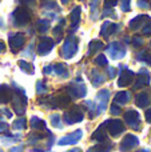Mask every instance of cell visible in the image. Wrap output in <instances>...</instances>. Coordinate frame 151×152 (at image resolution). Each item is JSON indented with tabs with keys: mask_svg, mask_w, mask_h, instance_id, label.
<instances>
[{
	"mask_svg": "<svg viewBox=\"0 0 151 152\" xmlns=\"http://www.w3.org/2000/svg\"><path fill=\"white\" fill-rule=\"evenodd\" d=\"M19 66H20V68L23 69V71H26L27 74H31V72L34 71V67H32V64L31 63H27V61H24V60L19 61Z\"/></svg>",
	"mask_w": 151,
	"mask_h": 152,
	"instance_id": "603a6c76",
	"label": "cell"
},
{
	"mask_svg": "<svg viewBox=\"0 0 151 152\" xmlns=\"http://www.w3.org/2000/svg\"><path fill=\"white\" fill-rule=\"evenodd\" d=\"M11 100V92L7 86H0V103H8Z\"/></svg>",
	"mask_w": 151,
	"mask_h": 152,
	"instance_id": "5bb4252c",
	"label": "cell"
},
{
	"mask_svg": "<svg viewBox=\"0 0 151 152\" xmlns=\"http://www.w3.org/2000/svg\"><path fill=\"white\" fill-rule=\"evenodd\" d=\"M4 50H5V45H4V43L0 40V52H4Z\"/></svg>",
	"mask_w": 151,
	"mask_h": 152,
	"instance_id": "f35d334b",
	"label": "cell"
},
{
	"mask_svg": "<svg viewBox=\"0 0 151 152\" xmlns=\"http://www.w3.org/2000/svg\"><path fill=\"white\" fill-rule=\"evenodd\" d=\"M91 80H92V83L95 84V86H99V84H102L104 81V76H102L100 74H96V71L94 69L92 71V75H91Z\"/></svg>",
	"mask_w": 151,
	"mask_h": 152,
	"instance_id": "7402d4cb",
	"label": "cell"
},
{
	"mask_svg": "<svg viewBox=\"0 0 151 152\" xmlns=\"http://www.w3.org/2000/svg\"><path fill=\"white\" fill-rule=\"evenodd\" d=\"M20 3L24 5H32L35 4V0H20Z\"/></svg>",
	"mask_w": 151,
	"mask_h": 152,
	"instance_id": "836d02e7",
	"label": "cell"
},
{
	"mask_svg": "<svg viewBox=\"0 0 151 152\" xmlns=\"http://www.w3.org/2000/svg\"><path fill=\"white\" fill-rule=\"evenodd\" d=\"M108 97H110V91L108 89H100L96 96V111L98 113L103 112L107 107V102H108Z\"/></svg>",
	"mask_w": 151,
	"mask_h": 152,
	"instance_id": "3957f363",
	"label": "cell"
},
{
	"mask_svg": "<svg viewBox=\"0 0 151 152\" xmlns=\"http://www.w3.org/2000/svg\"><path fill=\"white\" fill-rule=\"evenodd\" d=\"M106 124L108 126V132L112 136H117L120 132L125 131V127H123L122 121L119 120H110V121H106Z\"/></svg>",
	"mask_w": 151,
	"mask_h": 152,
	"instance_id": "30bf717a",
	"label": "cell"
},
{
	"mask_svg": "<svg viewBox=\"0 0 151 152\" xmlns=\"http://www.w3.org/2000/svg\"><path fill=\"white\" fill-rule=\"evenodd\" d=\"M119 112H120V108L118 107L117 104H114V105H112V107H111V113H114V115H118V113H119Z\"/></svg>",
	"mask_w": 151,
	"mask_h": 152,
	"instance_id": "4dcf8cb0",
	"label": "cell"
},
{
	"mask_svg": "<svg viewBox=\"0 0 151 152\" xmlns=\"http://www.w3.org/2000/svg\"><path fill=\"white\" fill-rule=\"evenodd\" d=\"M12 127L15 129H23V128H26V120H24L23 118L18 119V120H16L15 123L12 124Z\"/></svg>",
	"mask_w": 151,
	"mask_h": 152,
	"instance_id": "d4e9b609",
	"label": "cell"
},
{
	"mask_svg": "<svg viewBox=\"0 0 151 152\" xmlns=\"http://www.w3.org/2000/svg\"><path fill=\"white\" fill-rule=\"evenodd\" d=\"M51 23L50 20H45V19H40V20H37L36 23V29L39 32H45L48 28H50Z\"/></svg>",
	"mask_w": 151,
	"mask_h": 152,
	"instance_id": "ac0fdd59",
	"label": "cell"
},
{
	"mask_svg": "<svg viewBox=\"0 0 151 152\" xmlns=\"http://www.w3.org/2000/svg\"><path fill=\"white\" fill-rule=\"evenodd\" d=\"M45 91H47L45 86H43L42 81H39V83H37V92H39V94H44Z\"/></svg>",
	"mask_w": 151,
	"mask_h": 152,
	"instance_id": "f1b7e54d",
	"label": "cell"
},
{
	"mask_svg": "<svg viewBox=\"0 0 151 152\" xmlns=\"http://www.w3.org/2000/svg\"><path fill=\"white\" fill-rule=\"evenodd\" d=\"M1 112H3V113H5V115H7V118H12V113H11L8 110H3Z\"/></svg>",
	"mask_w": 151,
	"mask_h": 152,
	"instance_id": "74e56055",
	"label": "cell"
},
{
	"mask_svg": "<svg viewBox=\"0 0 151 152\" xmlns=\"http://www.w3.org/2000/svg\"><path fill=\"white\" fill-rule=\"evenodd\" d=\"M125 47H123L120 43H111L108 45V53L112 59L118 60V59H122L125 56Z\"/></svg>",
	"mask_w": 151,
	"mask_h": 152,
	"instance_id": "8992f818",
	"label": "cell"
},
{
	"mask_svg": "<svg viewBox=\"0 0 151 152\" xmlns=\"http://www.w3.org/2000/svg\"><path fill=\"white\" fill-rule=\"evenodd\" d=\"M131 79H133V72L131 71H122L119 75V80H118V86L125 87L127 84H130Z\"/></svg>",
	"mask_w": 151,
	"mask_h": 152,
	"instance_id": "7c38bea8",
	"label": "cell"
},
{
	"mask_svg": "<svg viewBox=\"0 0 151 152\" xmlns=\"http://www.w3.org/2000/svg\"><path fill=\"white\" fill-rule=\"evenodd\" d=\"M136 143H138V140L135 139V136H131V135H128V136H126L125 139H123L122 144H120V150L126 151L128 147H134Z\"/></svg>",
	"mask_w": 151,
	"mask_h": 152,
	"instance_id": "4fadbf2b",
	"label": "cell"
},
{
	"mask_svg": "<svg viewBox=\"0 0 151 152\" xmlns=\"http://www.w3.org/2000/svg\"><path fill=\"white\" fill-rule=\"evenodd\" d=\"M122 11H130V0H120Z\"/></svg>",
	"mask_w": 151,
	"mask_h": 152,
	"instance_id": "83f0119b",
	"label": "cell"
},
{
	"mask_svg": "<svg viewBox=\"0 0 151 152\" xmlns=\"http://www.w3.org/2000/svg\"><path fill=\"white\" fill-rule=\"evenodd\" d=\"M119 28V26L118 24H115V23H111V21H106V23L102 26V31H100V35L103 37H108L110 35H112L117 29Z\"/></svg>",
	"mask_w": 151,
	"mask_h": 152,
	"instance_id": "8fae6325",
	"label": "cell"
},
{
	"mask_svg": "<svg viewBox=\"0 0 151 152\" xmlns=\"http://www.w3.org/2000/svg\"><path fill=\"white\" fill-rule=\"evenodd\" d=\"M31 123H32V128H35V129H44L45 128V123L42 119L36 118V116H34V118L31 119Z\"/></svg>",
	"mask_w": 151,
	"mask_h": 152,
	"instance_id": "d6986e66",
	"label": "cell"
},
{
	"mask_svg": "<svg viewBox=\"0 0 151 152\" xmlns=\"http://www.w3.org/2000/svg\"><path fill=\"white\" fill-rule=\"evenodd\" d=\"M63 23H64V21L62 20L60 23H59V26H56L55 28H54V36H55V43L60 42V40L63 39V35H64V32H63V28H62V26H63Z\"/></svg>",
	"mask_w": 151,
	"mask_h": 152,
	"instance_id": "e0dca14e",
	"label": "cell"
},
{
	"mask_svg": "<svg viewBox=\"0 0 151 152\" xmlns=\"http://www.w3.org/2000/svg\"><path fill=\"white\" fill-rule=\"evenodd\" d=\"M146 95H141V96H138V104L139 105H144V104H146Z\"/></svg>",
	"mask_w": 151,
	"mask_h": 152,
	"instance_id": "f546056e",
	"label": "cell"
},
{
	"mask_svg": "<svg viewBox=\"0 0 151 152\" xmlns=\"http://www.w3.org/2000/svg\"><path fill=\"white\" fill-rule=\"evenodd\" d=\"M107 15H108V16H111V18H115V13L114 12H112V11L111 10H108V11H104V16H107Z\"/></svg>",
	"mask_w": 151,
	"mask_h": 152,
	"instance_id": "e575fe53",
	"label": "cell"
},
{
	"mask_svg": "<svg viewBox=\"0 0 151 152\" xmlns=\"http://www.w3.org/2000/svg\"><path fill=\"white\" fill-rule=\"evenodd\" d=\"M118 4V0H106V7H114Z\"/></svg>",
	"mask_w": 151,
	"mask_h": 152,
	"instance_id": "1f68e13d",
	"label": "cell"
},
{
	"mask_svg": "<svg viewBox=\"0 0 151 152\" xmlns=\"http://www.w3.org/2000/svg\"><path fill=\"white\" fill-rule=\"evenodd\" d=\"M68 152H80L79 148H74V150H71V151H68Z\"/></svg>",
	"mask_w": 151,
	"mask_h": 152,
	"instance_id": "b9f144b4",
	"label": "cell"
},
{
	"mask_svg": "<svg viewBox=\"0 0 151 152\" xmlns=\"http://www.w3.org/2000/svg\"><path fill=\"white\" fill-rule=\"evenodd\" d=\"M71 1V0H62V3H63V4H67V3H70Z\"/></svg>",
	"mask_w": 151,
	"mask_h": 152,
	"instance_id": "7bdbcfd3",
	"label": "cell"
},
{
	"mask_svg": "<svg viewBox=\"0 0 151 152\" xmlns=\"http://www.w3.org/2000/svg\"><path fill=\"white\" fill-rule=\"evenodd\" d=\"M95 61L99 64V66H106L107 64V59L104 55H98V58L95 59Z\"/></svg>",
	"mask_w": 151,
	"mask_h": 152,
	"instance_id": "4316f807",
	"label": "cell"
},
{
	"mask_svg": "<svg viewBox=\"0 0 151 152\" xmlns=\"http://www.w3.org/2000/svg\"><path fill=\"white\" fill-rule=\"evenodd\" d=\"M78 51V43L74 39H67L62 48V56L64 59H71Z\"/></svg>",
	"mask_w": 151,
	"mask_h": 152,
	"instance_id": "7a4b0ae2",
	"label": "cell"
},
{
	"mask_svg": "<svg viewBox=\"0 0 151 152\" xmlns=\"http://www.w3.org/2000/svg\"><path fill=\"white\" fill-rule=\"evenodd\" d=\"M11 152H23V147H13Z\"/></svg>",
	"mask_w": 151,
	"mask_h": 152,
	"instance_id": "8d00e7d4",
	"label": "cell"
},
{
	"mask_svg": "<svg viewBox=\"0 0 151 152\" xmlns=\"http://www.w3.org/2000/svg\"><path fill=\"white\" fill-rule=\"evenodd\" d=\"M82 131L80 129H78V131L72 132V134L67 135V136H64L63 139L59 140V145H66V144H75V143L78 142V140L82 137Z\"/></svg>",
	"mask_w": 151,
	"mask_h": 152,
	"instance_id": "9c48e42d",
	"label": "cell"
},
{
	"mask_svg": "<svg viewBox=\"0 0 151 152\" xmlns=\"http://www.w3.org/2000/svg\"><path fill=\"white\" fill-rule=\"evenodd\" d=\"M126 120L128 121V124H130V126L134 127L135 121L138 120V113H136L135 111H128V112L126 113Z\"/></svg>",
	"mask_w": 151,
	"mask_h": 152,
	"instance_id": "44dd1931",
	"label": "cell"
},
{
	"mask_svg": "<svg viewBox=\"0 0 151 152\" xmlns=\"http://www.w3.org/2000/svg\"><path fill=\"white\" fill-rule=\"evenodd\" d=\"M108 72H110V77H114V76H115V68H112V67H110V68H108Z\"/></svg>",
	"mask_w": 151,
	"mask_h": 152,
	"instance_id": "d590c367",
	"label": "cell"
},
{
	"mask_svg": "<svg viewBox=\"0 0 151 152\" xmlns=\"http://www.w3.org/2000/svg\"><path fill=\"white\" fill-rule=\"evenodd\" d=\"M128 99H130V94L128 92H119L117 95V97H115V102L119 103V104H125V103L128 102Z\"/></svg>",
	"mask_w": 151,
	"mask_h": 152,
	"instance_id": "ffe728a7",
	"label": "cell"
},
{
	"mask_svg": "<svg viewBox=\"0 0 151 152\" xmlns=\"http://www.w3.org/2000/svg\"><path fill=\"white\" fill-rule=\"evenodd\" d=\"M11 18H12L13 24L16 27H21V26H26L31 20V13H29V11L27 8H16Z\"/></svg>",
	"mask_w": 151,
	"mask_h": 152,
	"instance_id": "6da1fadb",
	"label": "cell"
},
{
	"mask_svg": "<svg viewBox=\"0 0 151 152\" xmlns=\"http://www.w3.org/2000/svg\"><path fill=\"white\" fill-rule=\"evenodd\" d=\"M102 48H103V44H102L100 42H96V40H92V42L90 43V53H94L95 51L102 50Z\"/></svg>",
	"mask_w": 151,
	"mask_h": 152,
	"instance_id": "cb8c5ba5",
	"label": "cell"
},
{
	"mask_svg": "<svg viewBox=\"0 0 151 152\" xmlns=\"http://www.w3.org/2000/svg\"><path fill=\"white\" fill-rule=\"evenodd\" d=\"M78 81H79L78 84H76V81H74V83H72L71 86L67 88V91H68V94L72 95V96L82 97V96H84V95H86V86L82 83V81H80V79Z\"/></svg>",
	"mask_w": 151,
	"mask_h": 152,
	"instance_id": "52a82bcc",
	"label": "cell"
},
{
	"mask_svg": "<svg viewBox=\"0 0 151 152\" xmlns=\"http://www.w3.org/2000/svg\"><path fill=\"white\" fill-rule=\"evenodd\" d=\"M10 45H11V50H12L13 52H15V53L18 52V51L24 45V36H23V34L16 32V34L10 35Z\"/></svg>",
	"mask_w": 151,
	"mask_h": 152,
	"instance_id": "5b68a950",
	"label": "cell"
},
{
	"mask_svg": "<svg viewBox=\"0 0 151 152\" xmlns=\"http://www.w3.org/2000/svg\"><path fill=\"white\" fill-rule=\"evenodd\" d=\"M52 68H54V74H56V75H59V76H62V77H66L67 75V67L64 66V64H62V63H58V64H55V66H52Z\"/></svg>",
	"mask_w": 151,
	"mask_h": 152,
	"instance_id": "2e32d148",
	"label": "cell"
},
{
	"mask_svg": "<svg viewBox=\"0 0 151 152\" xmlns=\"http://www.w3.org/2000/svg\"><path fill=\"white\" fill-rule=\"evenodd\" d=\"M43 4H47V3H51V1H55V0H42Z\"/></svg>",
	"mask_w": 151,
	"mask_h": 152,
	"instance_id": "60d3db41",
	"label": "cell"
},
{
	"mask_svg": "<svg viewBox=\"0 0 151 152\" xmlns=\"http://www.w3.org/2000/svg\"><path fill=\"white\" fill-rule=\"evenodd\" d=\"M98 3H99V0H92V1H91V11H92V13L96 11V7H98Z\"/></svg>",
	"mask_w": 151,
	"mask_h": 152,
	"instance_id": "d6a6232c",
	"label": "cell"
},
{
	"mask_svg": "<svg viewBox=\"0 0 151 152\" xmlns=\"http://www.w3.org/2000/svg\"><path fill=\"white\" fill-rule=\"evenodd\" d=\"M83 119V112L80 111L79 107H75L72 110H70L68 112L64 113V121L67 124H74L76 121H80Z\"/></svg>",
	"mask_w": 151,
	"mask_h": 152,
	"instance_id": "277c9868",
	"label": "cell"
},
{
	"mask_svg": "<svg viewBox=\"0 0 151 152\" xmlns=\"http://www.w3.org/2000/svg\"><path fill=\"white\" fill-rule=\"evenodd\" d=\"M134 45H139V37H134Z\"/></svg>",
	"mask_w": 151,
	"mask_h": 152,
	"instance_id": "ab89813d",
	"label": "cell"
},
{
	"mask_svg": "<svg viewBox=\"0 0 151 152\" xmlns=\"http://www.w3.org/2000/svg\"><path fill=\"white\" fill-rule=\"evenodd\" d=\"M80 7H76L74 8V11L71 12V15H70V19H71V23H72V28H75L76 27L78 28V23L80 21Z\"/></svg>",
	"mask_w": 151,
	"mask_h": 152,
	"instance_id": "9a60e30c",
	"label": "cell"
},
{
	"mask_svg": "<svg viewBox=\"0 0 151 152\" xmlns=\"http://www.w3.org/2000/svg\"><path fill=\"white\" fill-rule=\"evenodd\" d=\"M51 121H52V126H54V127H58V128H62L60 118H59V115H54V116H51Z\"/></svg>",
	"mask_w": 151,
	"mask_h": 152,
	"instance_id": "484cf974",
	"label": "cell"
},
{
	"mask_svg": "<svg viewBox=\"0 0 151 152\" xmlns=\"http://www.w3.org/2000/svg\"><path fill=\"white\" fill-rule=\"evenodd\" d=\"M54 44H55V42H54L52 39H50V37H43V39L40 40L39 47H37V52H39L40 55H47V53L52 50Z\"/></svg>",
	"mask_w": 151,
	"mask_h": 152,
	"instance_id": "ba28073f",
	"label": "cell"
}]
</instances>
